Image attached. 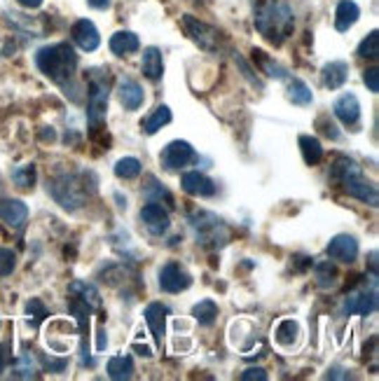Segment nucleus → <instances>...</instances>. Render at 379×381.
<instances>
[{
  "mask_svg": "<svg viewBox=\"0 0 379 381\" xmlns=\"http://www.w3.org/2000/svg\"><path fill=\"white\" fill-rule=\"evenodd\" d=\"M370 265H372V276H377V253H370Z\"/></svg>",
  "mask_w": 379,
  "mask_h": 381,
  "instance_id": "nucleus-45",
  "label": "nucleus"
},
{
  "mask_svg": "<svg viewBox=\"0 0 379 381\" xmlns=\"http://www.w3.org/2000/svg\"><path fill=\"white\" fill-rule=\"evenodd\" d=\"M117 96H119V103L126 108V110H136L143 106V99H145V94H143V87L138 85L136 80H131V78H124V80H119V87H117Z\"/></svg>",
  "mask_w": 379,
  "mask_h": 381,
  "instance_id": "nucleus-17",
  "label": "nucleus"
},
{
  "mask_svg": "<svg viewBox=\"0 0 379 381\" xmlns=\"http://www.w3.org/2000/svg\"><path fill=\"white\" fill-rule=\"evenodd\" d=\"M342 187H344V192H347L349 197L361 199V202L370 204V206H377V202H379L377 187L372 185V183H368V180L363 178V173H358V176L349 178V180H344Z\"/></svg>",
  "mask_w": 379,
  "mask_h": 381,
  "instance_id": "nucleus-11",
  "label": "nucleus"
},
{
  "mask_svg": "<svg viewBox=\"0 0 379 381\" xmlns=\"http://www.w3.org/2000/svg\"><path fill=\"white\" fill-rule=\"evenodd\" d=\"M26 218H28V209L24 202H19V199H3L0 202V220L14 227V230L24 227Z\"/></svg>",
  "mask_w": 379,
  "mask_h": 381,
  "instance_id": "nucleus-16",
  "label": "nucleus"
},
{
  "mask_svg": "<svg viewBox=\"0 0 379 381\" xmlns=\"http://www.w3.org/2000/svg\"><path fill=\"white\" fill-rule=\"evenodd\" d=\"M140 220H143L145 230L150 232V234H154V237H161V234L168 230V225H171V220H168V213L161 209L157 202H150L147 206L140 209Z\"/></svg>",
  "mask_w": 379,
  "mask_h": 381,
  "instance_id": "nucleus-9",
  "label": "nucleus"
},
{
  "mask_svg": "<svg viewBox=\"0 0 379 381\" xmlns=\"http://www.w3.org/2000/svg\"><path fill=\"white\" fill-rule=\"evenodd\" d=\"M108 377L115 381H124L133 377V360L131 356H115L108 360Z\"/></svg>",
  "mask_w": 379,
  "mask_h": 381,
  "instance_id": "nucleus-24",
  "label": "nucleus"
},
{
  "mask_svg": "<svg viewBox=\"0 0 379 381\" xmlns=\"http://www.w3.org/2000/svg\"><path fill=\"white\" fill-rule=\"evenodd\" d=\"M288 99H291L295 106H309V103L314 101V94L312 89L307 87V82L302 80H291V85H288Z\"/></svg>",
  "mask_w": 379,
  "mask_h": 381,
  "instance_id": "nucleus-27",
  "label": "nucleus"
},
{
  "mask_svg": "<svg viewBox=\"0 0 379 381\" xmlns=\"http://www.w3.org/2000/svg\"><path fill=\"white\" fill-rule=\"evenodd\" d=\"M140 68H143V75L147 80L152 82L161 80V75H164V61H161V52L157 47H147L143 52V64H140Z\"/></svg>",
  "mask_w": 379,
  "mask_h": 381,
  "instance_id": "nucleus-20",
  "label": "nucleus"
},
{
  "mask_svg": "<svg viewBox=\"0 0 379 381\" xmlns=\"http://www.w3.org/2000/svg\"><path fill=\"white\" fill-rule=\"evenodd\" d=\"M182 190L187 192L190 197H213L215 195V185L208 176H204L199 171H190L180 178Z\"/></svg>",
  "mask_w": 379,
  "mask_h": 381,
  "instance_id": "nucleus-13",
  "label": "nucleus"
},
{
  "mask_svg": "<svg viewBox=\"0 0 379 381\" xmlns=\"http://www.w3.org/2000/svg\"><path fill=\"white\" fill-rule=\"evenodd\" d=\"M190 225L194 230V237L201 246L206 248H220L230 241V230L220 218L208 211H199L190 218Z\"/></svg>",
  "mask_w": 379,
  "mask_h": 381,
  "instance_id": "nucleus-3",
  "label": "nucleus"
},
{
  "mask_svg": "<svg viewBox=\"0 0 379 381\" xmlns=\"http://www.w3.org/2000/svg\"><path fill=\"white\" fill-rule=\"evenodd\" d=\"M87 3L91 5V8H96V10H105V8H110L112 0H87Z\"/></svg>",
  "mask_w": 379,
  "mask_h": 381,
  "instance_id": "nucleus-41",
  "label": "nucleus"
},
{
  "mask_svg": "<svg viewBox=\"0 0 379 381\" xmlns=\"http://www.w3.org/2000/svg\"><path fill=\"white\" fill-rule=\"evenodd\" d=\"M173 120V115H171V110H168L166 106H159L157 110H154V113L147 117V120L143 122V131L145 134H157V131L161 129V127H166L168 122Z\"/></svg>",
  "mask_w": 379,
  "mask_h": 381,
  "instance_id": "nucleus-28",
  "label": "nucleus"
},
{
  "mask_svg": "<svg viewBox=\"0 0 379 381\" xmlns=\"http://www.w3.org/2000/svg\"><path fill=\"white\" fill-rule=\"evenodd\" d=\"M192 316H194V321L199 323V325H211V323L215 321V316H218L215 302L213 300H201L199 304H194Z\"/></svg>",
  "mask_w": 379,
  "mask_h": 381,
  "instance_id": "nucleus-30",
  "label": "nucleus"
},
{
  "mask_svg": "<svg viewBox=\"0 0 379 381\" xmlns=\"http://www.w3.org/2000/svg\"><path fill=\"white\" fill-rule=\"evenodd\" d=\"M333 113L337 115V120H340L342 124L354 127V124L361 120V103H358V99L354 94H344L335 101Z\"/></svg>",
  "mask_w": 379,
  "mask_h": 381,
  "instance_id": "nucleus-15",
  "label": "nucleus"
},
{
  "mask_svg": "<svg viewBox=\"0 0 379 381\" xmlns=\"http://www.w3.org/2000/svg\"><path fill=\"white\" fill-rule=\"evenodd\" d=\"M190 286H192V276H190L180 265L168 262V265L161 267L159 288L164 290V293H180V290H187Z\"/></svg>",
  "mask_w": 379,
  "mask_h": 381,
  "instance_id": "nucleus-7",
  "label": "nucleus"
},
{
  "mask_svg": "<svg viewBox=\"0 0 379 381\" xmlns=\"http://www.w3.org/2000/svg\"><path fill=\"white\" fill-rule=\"evenodd\" d=\"M182 29H185L187 36L206 52H213V50H218V45H220V33H218L213 26L199 22V19L192 15L182 17Z\"/></svg>",
  "mask_w": 379,
  "mask_h": 381,
  "instance_id": "nucleus-5",
  "label": "nucleus"
},
{
  "mask_svg": "<svg viewBox=\"0 0 379 381\" xmlns=\"http://www.w3.org/2000/svg\"><path fill=\"white\" fill-rule=\"evenodd\" d=\"M253 59H258V64H260V68L270 75V78H277V80H281V78H286V71L281 68L279 64H274V61L267 57L265 52H260V50H253Z\"/></svg>",
  "mask_w": 379,
  "mask_h": 381,
  "instance_id": "nucleus-32",
  "label": "nucleus"
},
{
  "mask_svg": "<svg viewBox=\"0 0 379 381\" xmlns=\"http://www.w3.org/2000/svg\"><path fill=\"white\" fill-rule=\"evenodd\" d=\"M145 195H147V199H150V202H157V199H161V197H164L168 204L173 202L171 195H168V190H166V187H161V185L157 183V180H154V178H150V185L145 187Z\"/></svg>",
  "mask_w": 379,
  "mask_h": 381,
  "instance_id": "nucleus-38",
  "label": "nucleus"
},
{
  "mask_svg": "<svg viewBox=\"0 0 379 381\" xmlns=\"http://www.w3.org/2000/svg\"><path fill=\"white\" fill-rule=\"evenodd\" d=\"M298 335H300V325L295 321H291V318L281 321L277 332H274V337H277V342L281 346H293L295 342H298Z\"/></svg>",
  "mask_w": 379,
  "mask_h": 381,
  "instance_id": "nucleus-29",
  "label": "nucleus"
},
{
  "mask_svg": "<svg viewBox=\"0 0 379 381\" xmlns=\"http://www.w3.org/2000/svg\"><path fill=\"white\" fill-rule=\"evenodd\" d=\"M108 113V75L103 71H89V127L101 129Z\"/></svg>",
  "mask_w": 379,
  "mask_h": 381,
  "instance_id": "nucleus-4",
  "label": "nucleus"
},
{
  "mask_svg": "<svg viewBox=\"0 0 379 381\" xmlns=\"http://www.w3.org/2000/svg\"><path fill=\"white\" fill-rule=\"evenodd\" d=\"M115 176L117 178H124V180L138 178L140 176V162H138L136 157H122L115 164Z\"/></svg>",
  "mask_w": 379,
  "mask_h": 381,
  "instance_id": "nucleus-31",
  "label": "nucleus"
},
{
  "mask_svg": "<svg viewBox=\"0 0 379 381\" xmlns=\"http://www.w3.org/2000/svg\"><path fill=\"white\" fill-rule=\"evenodd\" d=\"M5 363H7V346L0 344V372L5 370Z\"/></svg>",
  "mask_w": 379,
  "mask_h": 381,
  "instance_id": "nucleus-44",
  "label": "nucleus"
},
{
  "mask_svg": "<svg viewBox=\"0 0 379 381\" xmlns=\"http://www.w3.org/2000/svg\"><path fill=\"white\" fill-rule=\"evenodd\" d=\"M68 290L77 297V300H82L84 304H87L89 309H98V307H101V295H98V290L91 286V283H87V281H73Z\"/></svg>",
  "mask_w": 379,
  "mask_h": 381,
  "instance_id": "nucleus-22",
  "label": "nucleus"
},
{
  "mask_svg": "<svg viewBox=\"0 0 379 381\" xmlns=\"http://www.w3.org/2000/svg\"><path fill=\"white\" fill-rule=\"evenodd\" d=\"M323 134L330 136V138H337V136H340V134H337V127H335L333 122H330V124H323Z\"/></svg>",
  "mask_w": 379,
  "mask_h": 381,
  "instance_id": "nucleus-42",
  "label": "nucleus"
},
{
  "mask_svg": "<svg viewBox=\"0 0 379 381\" xmlns=\"http://www.w3.org/2000/svg\"><path fill=\"white\" fill-rule=\"evenodd\" d=\"M377 309V290L372 288L370 293L368 290H361V293H351L344 302V311L347 314H361L368 316Z\"/></svg>",
  "mask_w": 379,
  "mask_h": 381,
  "instance_id": "nucleus-14",
  "label": "nucleus"
},
{
  "mask_svg": "<svg viewBox=\"0 0 379 381\" xmlns=\"http://www.w3.org/2000/svg\"><path fill=\"white\" fill-rule=\"evenodd\" d=\"M17 267V255L10 248H0V276H10Z\"/></svg>",
  "mask_w": 379,
  "mask_h": 381,
  "instance_id": "nucleus-36",
  "label": "nucleus"
},
{
  "mask_svg": "<svg viewBox=\"0 0 379 381\" xmlns=\"http://www.w3.org/2000/svg\"><path fill=\"white\" fill-rule=\"evenodd\" d=\"M358 17H361V10H358V5L354 3V0H342V3L337 5V12H335V29L349 31L351 26L358 22Z\"/></svg>",
  "mask_w": 379,
  "mask_h": 381,
  "instance_id": "nucleus-18",
  "label": "nucleus"
},
{
  "mask_svg": "<svg viewBox=\"0 0 379 381\" xmlns=\"http://www.w3.org/2000/svg\"><path fill=\"white\" fill-rule=\"evenodd\" d=\"M326 253L330 260L351 265V262H356V258H358V241L354 237H349V234H337L335 239H330Z\"/></svg>",
  "mask_w": 379,
  "mask_h": 381,
  "instance_id": "nucleus-8",
  "label": "nucleus"
},
{
  "mask_svg": "<svg viewBox=\"0 0 379 381\" xmlns=\"http://www.w3.org/2000/svg\"><path fill=\"white\" fill-rule=\"evenodd\" d=\"M12 377H17V379H31V377H35V363H33L31 353H26V356L19 358V363L14 365V370H12Z\"/></svg>",
  "mask_w": 379,
  "mask_h": 381,
  "instance_id": "nucleus-35",
  "label": "nucleus"
},
{
  "mask_svg": "<svg viewBox=\"0 0 379 381\" xmlns=\"http://www.w3.org/2000/svg\"><path fill=\"white\" fill-rule=\"evenodd\" d=\"M358 173H363L361 171V166H358L354 159H349V157H340L337 162L333 164V169H330V178L335 180V183H344V180H349V178H354L358 176Z\"/></svg>",
  "mask_w": 379,
  "mask_h": 381,
  "instance_id": "nucleus-23",
  "label": "nucleus"
},
{
  "mask_svg": "<svg viewBox=\"0 0 379 381\" xmlns=\"http://www.w3.org/2000/svg\"><path fill=\"white\" fill-rule=\"evenodd\" d=\"M140 47L138 36L131 31H117L115 36L110 38V52L117 54V57H126V54H133Z\"/></svg>",
  "mask_w": 379,
  "mask_h": 381,
  "instance_id": "nucleus-21",
  "label": "nucleus"
},
{
  "mask_svg": "<svg viewBox=\"0 0 379 381\" xmlns=\"http://www.w3.org/2000/svg\"><path fill=\"white\" fill-rule=\"evenodd\" d=\"M349 78V64L344 61H330L323 66V85L328 89H340Z\"/></svg>",
  "mask_w": 379,
  "mask_h": 381,
  "instance_id": "nucleus-19",
  "label": "nucleus"
},
{
  "mask_svg": "<svg viewBox=\"0 0 379 381\" xmlns=\"http://www.w3.org/2000/svg\"><path fill=\"white\" fill-rule=\"evenodd\" d=\"M159 159L166 171H178V169H185L187 164L197 162V152L187 141H171L161 150Z\"/></svg>",
  "mask_w": 379,
  "mask_h": 381,
  "instance_id": "nucleus-6",
  "label": "nucleus"
},
{
  "mask_svg": "<svg viewBox=\"0 0 379 381\" xmlns=\"http://www.w3.org/2000/svg\"><path fill=\"white\" fill-rule=\"evenodd\" d=\"M145 323L147 328H150L154 342H157V346H161V342H164V335H166V316H168V307L161 302H152L145 307Z\"/></svg>",
  "mask_w": 379,
  "mask_h": 381,
  "instance_id": "nucleus-10",
  "label": "nucleus"
},
{
  "mask_svg": "<svg viewBox=\"0 0 379 381\" xmlns=\"http://www.w3.org/2000/svg\"><path fill=\"white\" fill-rule=\"evenodd\" d=\"M70 36H73L75 45L84 52H94L96 47L101 45V36H98L96 26L91 24L89 19H80V22H75Z\"/></svg>",
  "mask_w": 379,
  "mask_h": 381,
  "instance_id": "nucleus-12",
  "label": "nucleus"
},
{
  "mask_svg": "<svg viewBox=\"0 0 379 381\" xmlns=\"http://www.w3.org/2000/svg\"><path fill=\"white\" fill-rule=\"evenodd\" d=\"M363 82L368 85V89L372 94H377L379 92V71H377V68H368L365 75H363Z\"/></svg>",
  "mask_w": 379,
  "mask_h": 381,
  "instance_id": "nucleus-39",
  "label": "nucleus"
},
{
  "mask_svg": "<svg viewBox=\"0 0 379 381\" xmlns=\"http://www.w3.org/2000/svg\"><path fill=\"white\" fill-rule=\"evenodd\" d=\"M314 279L319 283V288H333V286H337L340 274H337L333 262H319V265L314 267Z\"/></svg>",
  "mask_w": 379,
  "mask_h": 381,
  "instance_id": "nucleus-26",
  "label": "nucleus"
},
{
  "mask_svg": "<svg viewBox=\"0 0 379 381\" xmlns=\"http://www.w3.org/2000/svg\"><path fill=\"white\" fill-rule=\"evenodd\" d=\"M244 381H251V379H258V381H265L267 379V372L262 370V367H248L244 374H241Z\"/></svg>",
  "mask_w": 379,
  "mask_h": 381,
  "instance_id": "nucleus-40",
  "label": "nucleus"
},
{
  "mask_svg": "<svg viewBox=\"0 0 379 381\" xmlns=\"http://www.w3.org/2000/svg\"><path fill=\"white\" fill-rule=\"evenodd\" d=\"M12 180L19 187H33V183H35V166L33 164L17 166V169L12 171Z\"/></svg>",
  "mask_w": 379,
  "mask_h": 381,
  "instance_id": "nucleus-34",
  "label": "nucleus"
},
{
  "mask_svg": "<svg viewBox=\"0 0 379 381\" xmlns=\"http://www.w3.org/2000/svg\"><path fill=\"white\" fill-rule=\"evenodd\" d=\"M255 29L274 45H281L293 33L295 19L286 0H253Z\"/></svg>",
  "mask_w": 379,
  "mask_h": 381,
  "instance_id": "nucleus-1",
  "label": "nucleus"
},
{
  "mask_svg": "<svg viewBox=\"0 0 379 381\" xmlns=\"http://www.w3.org/2000/svg\"><path fill=\"white\" fill-rule=\"evenodd\" d=\"M358 57H363V59H377L379 57V33L377 31H370L368 38L358 45Z\"/></svg>",
  "mask_w": 379,
  "mask_h": 381,
  "instance_id": "nucleus-33",
  "label": "nucleus"
},
{
  "mask_svg": "<svg viewBox=\"0 0 379 381\" xmlns=\"http://www.w3.org/2000/svg\"><path fill=\"white\" fill-rule=\"evenodd\" d=\"M35 64H38L40 73L47 75L49 80L68 89L73 85L75 73H77V54L68 43H56L35 54Z\"/></svg>",
  "mask_w": 379,
  "mask_h": 381,
  "instance_id": "nucleus-2",
  "label": "nucleus"
},
{
  "mask_svg": "<svg viewBox=\"0 0 379 381\" xmlns=\"http://www.w3.org/2000/svg\"><path fill=\"white\" fill-rule=\"evenodd\" d=\"M300 150H302V157L309 166L319 164L323 159V148H321V141L314 136H300Z\"/></svg>",
  "mask_w": 379,
  "mask_h": 381,
  "instance_id": "nucleus-25",
  "label": "nucleus"
},
{
  "mask_svg": "<svg viewBox=\"0 0 379 381\" xmlns=\"http://www.w3.org/2000/svg\"><path fill=\"white\" fill-rule=\"evenodd\" d=\"M26 314H28V321L33 318V325H40L47 318V309L42 307L40 300H31L26 304Z\"/></svg>",
  "mask_w": 379,
  "mask_h": 381,
  "instance_id": "nucleus-37",
  "label": "nucleus"
},
{
  "mask_svg": "<svg viewBox=\"0 0 379 381\" xmlns=\"http://www.w3.org/2000/svg\"><path fill=\"white\" fill-rule=\"evenodd\" d=\"M19 5H24V8H28V10H35L42 5V0H19Z\"/></svg>",
  "mask_w": 379,
  "mask_h": 381,
  "instance_id": "nucleus-43",
  "label": "nucleus"
}]
</instances>
